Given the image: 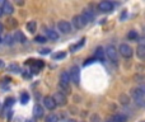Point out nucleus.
Listing matches in <instances>:
<instances>
[{"label": "nucleus", "instance_id": "9", "mask_svg": "<svg viewBox=\"0 0 145 122\" xmlns=\"http://www.w3.org/2000/svg\"><path fill=\"white\" fill-rule=\"evenodd\" d=\"M57 28H59V31L63 33L71 32V24L69 22H66V20H60V22L57 23Z\"/></svg>", "mask_w": 145, "mask_h": 122}, {"label": "nucleus", "instance_id": "7", "mask_svg": "<svg viewBox=\"0 0 145 122\" xmlns=\"http://www.w3.org/2000/svg\"><path fill=\"white\" fill-rule=\"evenodd\" d=\"M72 24H74L75 28L82 29V28H84L85 25H87V22H85V19L82 17V14H79V15H75V17L72 18Z\"/></svg>", "mask_w": 145, "mask_h": 122}, {"label": "nucleus", "instance_id": "10", "mask_svg": "<svg viewBox=\"0 0 145 122\" xmlns=\"http://www.w3.org/2000/svg\"><path fill=\"white\" fill-rule=\"evenodd\" d=\"M94 60H99V61H103L105 60V48L98 46L94 51Z\"/></svg>", "mask_w": 145, "mask_h": 122}, {"label": "nucleus", "instance_id": "28", "mask_svg": "<svg viewBox=\"0 0 145 122\" xmlns=\"http://www.w3.org/2000/svg\"><path fill=\"white\" fill-rule=\"evenodd\" d=\"M13 103H14V98H8V99H7V103H5V106H7V107H10Z\"/></svg>", "mask_w": 145, "mask_h": 122}, {"label": "nucleus", "instance_id": "16", "mask_svg": "<svg viewBox=\"0 0 145 122\" xmlns=\"http://www.w3.org/2000/svg\"><path fill=\"white\" fill-rule=\"evenodd\" d=\"M13 38H14L17 42H19V43H24L25 41H27V38H25V36L23 35L20 31H17V32L14 33V36H13Z\"/></svg>", "mask_w": 145, "mask_h": 122}, {"label": "nucleus", "instance_id": "15", "mask_svg": "<svg viewBox=\"0 0 145 122\" xmlns=\"http://www.w3.org/2000/svg\"><path fill=\"white\" fill-rule=\"evenodd\" d=\"M33 116H35L36 118L43 117V107H42V106L36 104L35 107H33Z\"/></svg>", "mask_w": 145, "mask_h": 122}, {"label": "nucleus", "instance_id": "1", "mask_svg": "<svg viewBox=\"0 0 145 122\" xmlns=\"http://www.w3.org/2000/svg\"><path fill=\"white\" fill-rule=\"evenodd\" d=\"M131 94H133V98L136 104L143 107L144 106V89L143 88H135V89H133Z\"/></svg>", "mask_w": 145, "mask_h": 122}, {"label": "nucleus", "instance_id": "11", "mask_svg": "<svg viewBox=\"0 0 145 122\" xmlns=\"http://www.w3.org/2000/svg\"><path fill=\"white\" fill-rule=\"evenodd\" d=\"M0 9H1V12L4 13V14H12L14 8H13V4H10L9 1H4Z\"/></svg>", "mask_w": 145, "mask_h": 122}, {"label": "nucleus", "instance_id": "12", "mask_svg": "<svg viewBox=\"0 0 145 122\" xmlns=\"http://www.w3.org/2000/svg\"><path fill=\"white\" fill-rule=\"evenodd\" d=\"M45 31H46V38H48V40H51V41L59 40V33L56 32V31L50 29V28H46Z\"/></svg>", "mask_w": 145, "mask_h": 122}, {"label": "nucleus", "instance_id": "27", "mask_svg": "<svg viewBox=\"0 0 145 122\" xmlns=\"http://www.w3.org/2000/svg\"><path fill=\"white\" fill-rule=\"evenodd\" d=\"M9 71H12V72H18V71H19V66H18L17 64L9 65Z\"/></svg>", "mask_w": 145, "mask_h": 122}, {"label": "nucleus", "instance_id": "25", "mask_svg": "<svg viewBox=\"0 0 145 122\" xmlns=\"http://www.w3.org/2000/svg\"><path fill=\"white\" fill-rule=\"evenodd\" d=\"M127 37H129V40H136V38H138V32H136V31H130Z\"/></svg>", "mask_w": 145, "mask_h": 122}, {"label": "nucleus", "instance_id": "22", "mask_svg": "<svg viewBox=\"0 0 145 122\" xmlns=\"http://www.w3.org/2000/svg\"><path fill=\"white\" fill-rule=\"evenodd\" d=\"M46 122H59V117L56 115H54V113H51V115H48L46 117Z\"/></svg>", "mask_w": 145, "mask_h": 122}, {"label": "nucleus", "instance_id": "39", "mask_svg": "<svg viewBox=\"0 0 145 122\" xmlns=\"http://www.w3.org/2000/svg\"><path fill=\"white\" fill-rule=\"evenodd\" d=\"M0 42H1V38H0Z\"/></svg>", "mask_w": 145, "mask_h": 122}, {"label": "nucleus", "instance_id": "35", "mask_svg": "<svg viewBox=\"0 0 145 122\" xmlns=\"http://www.w3.org/2000/svg\"><path fill=\"white\" fill-rule=\"evenodd\" d=\"M25 122H35V121H32V120H27Z\"/></svg>", "mask_w": 145, "mask_h": 122}, {"label": "nucleus", "instance_id": "13", "mask_svg": "<svg viewBox=\"0 0 145 122\" xmlns=\"http://www.w3.org/2000/svg\"><path fill=\"white\" fill-rule=\"evenodd\" d=\"M43 106H45L47 110H54V108L56 107V104H55V102H54L52 97H48V95L43 98Z\"/></svg>", "mask_w": 145, "mask_h": 122}, {"label": "nucleus", "instance_id": "31", "mask_svg": "<svg viewBox=\"0 0 145 122\" xmlns=\"http://www.w3.org/2000/svg\"><path fill=\"white\" fill-rule=\"evenodd\" d=\"M92 121H93V122H98V116H93V117H92Z\"/></svg>", "mask_w": 145, "mask_h": 122}, {"label": "nucleus", "instance_id": "20", "mask_svg": "<svg viewBox=\"0 0 145 122\" xmlns=\"http://www.w3.org/2000/svg\"><path fill=\"white\" fill-rule=\"evenodd\" d=\"M84 43H85V38H82V40H80L79 42L76 43V45L71 46V47H70V51H71V52H75V51H76V50H79V48L82 47V46L84 45Z\"/></svg>", "mask_w": 145, "mask_h": 122}, {"label": "nucleus", "instance_id": "26", "mask_svg": "<svg viewBox=\"0 0 145 122\" xmlns=\"http://www.w3.org/2000/svg\"><path fill=\"white\" fill-rule=\"evenodd\" d=\"M46 40H47V38H46L45 36H36V38H35V41L37 43H45Z\"/></svg>", "mask_w": 145, "mask_h": 122}, {"label": "nucleus", "instance_id": "19", "mask_svg": "<svg viewBox=\"0 0 145 122\" xmlns=\"http://www.w3.org/2000/svg\"><path fill=\"white\" fill-rule=\"evenodd\" d=\"M113 122H126L127 121V118H126V116L121 115V113H117V115L113 116Z\"/></svg>", "mask_w": 145, "mask_h": 122}, {"label": "nucleus", "instance_id": "2", "mask_svg": "<svg viewBox=\"0 0 145 122\" xmlns=\"http://www.w3.org/2000/svg\"><path fill=\"white\" fill-rule=\"evenodd\" d=\"M117 52H120L121 56H123L125 59H130L131 56H133L134 51L127 43H121L120 47H118V50H117Z\"/></svg>", "mask_w": 145, "mask_h": 122}, {"label": "nucleus", "instance_id": "21", "mask_svg": "<svg viewBox=\"0 0 145 122\" xmlns=\"http://www.w3.org/2000/svg\"><path fill=\"white\" fill-rule=\"evenodd\" d=\"M1 42H4L5 45H12V43L14 42V38H13L12 35H7L4 37V40H1Z\"/></svg>", "mask_w": 145, "mask_h": 122}, {"label": "nucleus", "instance_id": "37", "mask_svg": "<svg viewBox=\"0 0 145 122\" xmlns=\"http://www.w3.org/2000/svg\"><path fill=\"white\" fill-rule=\"evenodd\" d=\"M106 122H113V120H108V121H106Z\"/></svg>", "mask_w": 145, "mask_h": 122}, {"label": "nucleus", "instance_id": "29", "mask_svg": "<svg viewBox=\"0 0 145 122\" xmlns=\"http://www.w3.org/2000/svg\"><path fill=\"white\" fill-rule=\"evenodd\" d=\"M50 48H42V50H40V53L41 55H48L50 53Z\"/></svg>", "mask_w": 145, "mask_h": 122}, {"label": "nucleus", "instance_id": "4", "mask_svg": "<svg viewBox=\"0 0 145 122\" xmlns=\"http://www.w3.org/2000/svg\"><path fill=\"white\" fill-rule=\"evenodd\" d=\"M69 76H70V82H72L75 85H79L80 83V70L78 66H72L69 72Z\"/></svg>", "mask_w": 145, "mask_h": 122}, {"label": "nucleus", "instance_id": "38", "mask_svg": "<svg viewBox=\"0 0 145 122\" xmlns=\"http://www.w3.org/2000/svg\"><path fill=\"white\" fill-rule=\"evenodd\" d=\"M68 122H75V121H68Z\"/></svg>", "mask_w": 145, "mask_h": 122}, {"label": "nucleus", "instance_id": "8", "mask_svg": "<svg viewBox=\"0 0 145 122\" xmlns=\"http://www.w3.org/2000/svg\"><path fill=\"white\" fill-rule=\"evenodd\" d=\"M98 9H99V12L108 13V12H111V10L113 9V3L107 1V0H105V1H101L99 4H98Z\"/></svg>", "mask_w": 145, "mask_h": 122}, {"label": "nucleus", "instance_id": "23", "mask_svg": "<svg viewBox=\"0 0 145 122\" xmlns=\"http://www.w3.org/2000/svg\"><path fill=\"white\" fill-rule=\"evenodd\" d=\"M66 56V52L61 51V52H57V53H54L52 55V59L54 60H60V59H64Z\"/></svg>", "mask_w": 145, "mask_h": 122}, {"label": "nucleus", "instance_id": "36", "mask_svg": "<svg viewBox=\"0 0 145 122\" xmlns=\"http://www.w3.org/2000/svg\"><path fill=\"white\" fill-rule=\"evenodd\" d=\"M1 15H3V12H1V9H0V17H1Z\"/></svg>", "mask_w": 145, "mask_h": 122}, {"label": "nucleus", "instance_id": "30", "mask_svg": "<svg viewBox=\"0 0 145 122\" xmlns=\"http://www.w3.org/2000/svg\"><path fill=\"white\" fill-rule=\"evenodd\" d=\"M94 61H95L94 59H89V60H87V62H84V66H87V65L92 64V62H94Z\"/></svg>", "mask_w": 145, "mask_h": 122}, {"label": "nucleus", "instance_id": "18", "mask_svg": "<svg viewBox=\"0 0 145 122\" xmlns=\"http://www.w3.org/2000/svg\"><path fill=\"white\" fill-rule=\"evenodd\" d=\"M36 28H37V24H36L35 20H32V22H28L27 23V31L31 33H35L36 32Z\"/></svg>", "mask_w": 145, "mask_h": 122}, {"label": "nucleus", "instance_id": "3", "mask_svg": "<svg viewBox=\"0 0 145 122\" xmlns=\"http://www.w3.org/2000/svg\"><path fill=\"white\" fill-rule=\"evenodd\" d=\"M69 83H70V76L68 71H64L60 74V89H65L66 93L69 92Z\"/></svg>", "mask_w": 145, "mask_h": 122}, {"label": "nucleus", "instance_id": "32", "mask_svg": "<svg viewBox=\"0 0 145 122\" xmlns=\"http://www.w3.org/2000/svg\"><path fill=\"white\" fill-rule=\"evenodd\" d=\"M125 17H126V12H123V13H122V15H121V20H122Z\"/></svg>", "mask_w": 145, "mask_h": 122}, {"label": "nucleus", "instance_id": "14", "mask_svg": "<svg viewBox=\"0 0 145 122\" xmlns=\"http://www.w3.org/2000/svg\"><path fill=\"white\" fill-rule=\"evenodd\" d=\"M82 17L85 19V22L87 23H89V22H93L94 20V14H93V12L92 10H88V9H85L84 12H83V14H82Z\"/></svg>", "mask_w": 145, "mask_h": 122}, {"label": "nucleus", "instance_id": "34", "mask_svg": "<svg viewBox=\"0 0 145 122\" xmlns=\"http://www.w3.org/2000/svg\"><path fill=\"white\" fill-rule=\"evenodd\" d=\"M1 31H3V24L0 23V32H1Z\"/></svg>", "mask_w": 145, "mask_h": 122}, {"label": "nucleus", "instance_id": "24", "mask_svg": "<svg viewBox=\"0 0 145 122\" xmlns=\"http://www.w3.org/2000/svg\"><path fill=\"white\" fill-rule=\"evenodd\" d=\"M28 100H29V95H28L27 93H23V94L20 95V103L25 104V103H28Z\"/></svg>", "mask_w": 145, "mask_h": 122}, {"label": "nucleus", "instance_id": "33", "mask_svg": "<svg viewBox=\"0 0 145 122\" xmlns=\"http://www.w3.org/2000/svg\"><path fill=\"white\" fill-rule=\"evenodd\" d=\"M3 66H4V61L0 60V67H3Z\"/></svg>", "mask_w": 145, "mask_h": 122}, {"label": "nucleus", "instance_id": "5", "mask_svg": "<svg viewBox=\"0 0 145 122\" xmlns=\"http://www.w3.org/2000/svg\"><path fill=\"white\" fill-rule=\"evenodd\" d=\"M105 53L107 55V57L110 59L111 61H117V57H118V52H117V48L112 45H108L105 50Z\"/></svg>", "mask_w": 145, "mask_h": 122}, {"label": "nucleus", "instance_id": "17", "mask_svg": "<svg viewBox=\"0 0 145 122\" xmlns=\"http://www.w3.org/2000/svg\"><path fill=\"white\" fill-rule=\"evenodd\" d=\"M136 55H138V57L141 59V60L145 59V45L144 43H140V45L138 46V48H136Z\"/></svg>", "mask_w": 145, "mask_h": 122}, {"label": "nucleus", "instance_id": "6", "mask_svg": "<svg viewBox=\"0 0 145 122\" xmlns=\"http://www.w3.org/2000/svg\"><path fill=\"white\" fill-rule=\"evenodd\" d=\"M52 99H54V102H55L56 106H65L66 102H68V99H66V97L64 95V93H60V92L55 93Z\"/></svg>", "mask_w": 145, "mask_h": 122}]
</instances>
